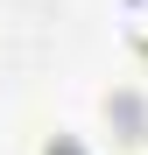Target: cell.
Listing matches in <instances>:
<instances>
[{
	"label": "cell",
	"mask_w": 148,
	"mask_h": 155,
	"mask_svg": "<svg viewBox=\"0 0 148 155\" xmlns=\"http://www.w3.org/2000/svg\"><path fill=\"white\" fill-rule=\"evenodd\" d=\"M120 14H127L134 28H148V0H120Z\"/></svg>",
	"instance_id": "6da1fadb"
}]
</instances>
